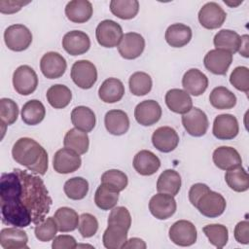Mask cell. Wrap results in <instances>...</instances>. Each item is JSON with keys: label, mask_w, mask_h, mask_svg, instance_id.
<instances>
[{"label": "cell", "mask_w": 249, "mask_h": 249, "mask_svg": "<svg viewBox=\"0 0 249 249\" xmlns=\"http://www.w3.org/2000/svg\"><path fill=\"white\" fill-rule=\"evenodd\" d=\"M52 197L36 175L18 168L2 173L0 178V205L2 223L17 228L42 223L50 212Z\"/></svg>", "instance_id": "1"}, {"label": "cell", "mask_w": 249, "mask_h": 249, "mask_svg": "<svg viewBox=\"0 0 249 249\" xmlns=\"http://www.w3.org/2000/svg\"><path fill=\"white\" fill-rule=\"evenodd\" d=\"M12 156L16 162L33 173L45 175L48 170V153L32 138L21 137L17 140L12 149Z\"/></svg>", "instance_id": "2"}, {"label": "cell", "mask_w": 249, "mask_h": 249, "mask_svg": "<svg viewBox=\"0 0 249 249\" xmlns=\"http://www.w3.org/2000/svg\"><path fill=\"white\" fill-rule=\"evenodd\" d=\"M226 206L227 203L224 196L210 189L201 195L195 205L203 216L208 218L221 216L226 210Z\"/></svg>", "instance_id": "3"}, {"label": "cell", "mask_w": 249, "mask_h": 249, "mask_svg": "<svg viewBox=\"0 0 249 249\" xmlns=\"http://www.w3.org/2000/svg\"><path fill=\"white\" fill-rule=\"evenodd\" d=\"M70 76L76 86L83 89H89L97 80V70L92 62L82 59L74 62Z\"/></svg>", "instance_id": "4"}, {"label": "cell", "mask_w": 249, "mask_h": 249, "mask_svg": "<svg viewBox=\"0 0 249 249\" xmlns=\"http://www.w3.org/2000/svg\"><path fill=\"white\" fill-rule=\"evenodd\" d=\"M4 41L8 49L14 52L26 50L32 42L31 31L23 24H13L6 28Z\"/></svg>", "instance_id": "5"}, {"label": "cell", "mask_w": 249, "mask_h": 249, "mask_svg": "<svg viewBox=\"0 0 249 249\" xmlns=\"http://www.w3.org/2000/svg\"><path fill=\"white\" fill-rule=\"evenodd\" d=\"M95 36L101 47L114 48L119 46L124 33L118 22L112 19H104L98 23L95 30Z\"/></svg>", "instance_id": "6"}, {"label": "cell", "mask_w": 249, "mask_h": 249, "mask_svg": "<svg viewBox=\"0 0 249 249\" xmlns=\"http://www.w3.org/2000/svg\"><path fill=\"white\" fill-rule=\"evenodd\" d=\"M13 86L15 90L21 95H29L38 86L36 72L28 65L18 66L13 74Z\"/></svg>", "instance_id": "7"}, {"label": "cell", "mask_w": 249, "mask_h": 249, "mask_svg": "<svg viewBox=\"0 0 249 249\" xmlns=\"http://www.w3.org/2000/svg\"><path fill=\"white\" fill-rule=\"evenodd\" d=\"M170 240L179 246H191L196 241L197 232L195 225L187 220L175 222L168 231Z\"/></svg>", "instance_id": "8"}, {"label": "cell", "mask_w": 249, "mask_h": 249, "mask_svg": "<svg viewBox=\"0 0 249 249\" xmlns=\"http://www.w3.org/2000/svg\"><path fill=\"white\" fill-rule=\"evenodd\" d=\"M182 124L190 135L200 137L206 133L209 123L206 114L202 110L193 107L189 112L183 114Z\"/></svg>", "instance_id": "9"}, {"label": "cell", "mask_w": 249, "mask_h": 249, "mask_svg": "<svg viewBox=\"0 0 249 249\" xmlns=\"http://www.w3.org/2000/svg\"><path fill=\"white\" fill-rule=\"evenodd\" d=\"M82 160L80 155L75 151L65 147L56 151L53 156V169L60 174L75 172L80 168Z\"/></svg>", "instance_id": "10"}, {"label": "cell", "mask_w": 249, "mask_h": 249, "mask_svg": "<svg viewBox=\"0 0 249 249\" xmlns=\"http://www.w3.org/2000/svg\"><path fill=\"white\" fill-rule=\"evenodd\" d=\"M226 18V12L215 2L204 4L198 12L199 23L206 29H217L221 27L225 22Z\"/></svg>", "instance_id": "11"}, {"label": "cell", "mask_w": 249, "mask_h": 249, "mask_svg": "<svg viewBox=\"0 0 249 249\" xmlns=\"http://www.w3.org/2000/svg\"><path fill=\"white\" fill-rule=\"evenodd\" d=\"M232 62V54L227 51L210 50L203 58L205 68L215 75H226Z\"/></svg>", "instance_id": "12"}, {"label": "cell", "mask_w": 249, "mask_h": 249, "mask_svg": "<svg viewBox=\"0 0 249 249\" xmlns=\"http://www.w3.org/2000/svg\"><path fill=\"white\" fill-rule=\"evenodd\" d=\"M177 205L174 196L159 193L153 196L149 201V210L151 214L159 220L170 218L176 211Z\"/></svg>", "instance_id": "13"}, {"label": "cell", "mask_w": 249, "mask_h": 249, "mask_svg": "<svg viewBox=\"0 0 249 249\" xmlns=\"http://www.w3.org/2000/svg\"><path fill=\"white\" fill-rule=\"evenodd\" d=\"M67 63L65 58L56 52L45 53L40 60V69L48 79L60 78L66 71Z\"/></svg>", "instance_id": "14"}, {"label": "cell", "mask_w": 249, "mask_h": 249, "mask_svg": "<svg viewBox=\"0 0 249 249\" xmlns=\"http://www.w3.org/2000/svg\"><path fill=\"white\" fill-rule=\"evenodd\" d=\"M239 125L236 118L231 114L218 115L213 123L212 132L220 140H230L237 136Z\"/></svg>", "instance_id": "15"}, {"label": "cell", "mask_w": 249, "mask_h": 249, "mask_svg": "<svg viewBox=\"0 0 249 249\" xmlns=\"http://www.w3.org/2000/svg\"><path fill=\"white\" fill-rule=\"evenodd\" d=\"M145 48V40L139 33L128 32L124 34L118 51L124 59H135L139 57Z\"/></svg>", "instance_id": "16"}, {"label": "cell", "mask_w": 249, "mask_h": 249, "mask_svg": "<svg viewBox=\"0 0 249 249\" xmlns=\"http://www.w3.org/2000/svg\"><path fill=\"white\" fill-rule=\"evenodd\" d=\"M134 117L136 122L141 125H153L158 123L161 117V107L156 100H144L136 105Z\"/></svg>", "instance_id": "17"}, {"label": "cell", "mask_w": 249, "mask_h": 249, "mask_svg": "<svg viewBox=\"0 0 249 249\" xmlns=\"http://www.w3.org/2000/svg\"><path fill=\"white\" fill-rule=\"evenodd\" d=\"M62 47L70 55H80L89 50L90 40L87 33L80 30H72L63 36Z\"/></svg>", "instance_id": "18"}, {"label": "cell", "mask_w": 249, "mask_h": 249, "mask_svg": "<svg viewBox=\"0 0 249 249\" xmlns=\"http://www.w3.org/2000/svg\"><path fill=\"white\" fill-rule=\"evenodd\" d=\"M152 143L157 150L162 153H169L178 146L179 136L174 128L170 126H160L154 131Z\"/></svg>", "instance_id": "19"}, {"label": "cell", "mask_w": 249, "mask_h": 249, "mask_svg": "<svg viewBox=\"0 0 249 249\" xmlns=\"http://www.w3.org/2000/svg\"><path fill=\"white\" fill-rule=\"evenodd\" d=\"M182 86L189 94L194 96L201 95L208 87V78L196 68L188 70L182 78Z\"/></svg>", "instance_id": "20"}, {"label": "cell", "mask_w": 249, "mask_h": 249, "mask_svg": "<svg viewBox=\"0 0 249 249\" xmlns=\"http://www.w3.org/2000/svg\"><path fill=\"white\" fill-rule=\"evenodd\" d=\"M132 164L137 173L143 176H150L159 170L160 160L153 152L141 150L134 156Z\"/></svg>", "instance_id": "21"}, {"label": "cell", "mask_w": 249, "mask_h": 249, "mask_svg": "<svg viewBox=\"0 0 249 249\" xmlns=\"http://www.w3.org/2000/svg\"><path fill=\"white\" fill-rule=\"evenodd\" d=\"M213 162L222 170H229L231 168L242 165V160L239 153L232 147L221 146L213 152Z\"/></svg>", "instance_id": "22"}, {"label": "cell", "mask_w": 249, "mask_h": 249, "mask_svg": "<svg viewBox=\"0 0 249 249\" xmlns=\"http://www.w3.org/2000/svg\"><path fill=\"white\" fill-rule=\"evenodd\" d=\"M165 104L172 112L182 115L193 108V100L190 94L180 89H171L166 92Z\"/></svg>", "instance_id": "23"}, {"label": "cell", "mask_w": 249, "mask_h": 249, "mask_svg": "<svg viewBox=\"0 0 249 249\" xmlns=\"http://www.w3.org/2000/svg\"><path fill=\"white\" fill-rule=\"evenodd\" d=\"M26 232L17 227L5 228L0 231V244L4 249H28Z\"/></svg>", "instance_id": "24"}, {"label": "cell", "mask_w": 249, "mask_h": 249, "mask_svg": "<svg viewBox=\"0 0 249 249\" xmlns=\"http://www.w3.org/2000/svg\"><path fill=\"white\" fill-rule=\"evenodd\" d=\"M104 124L109 133L120 136L127 132L129 119L124 111L110 110L104 117Z\"/></svg>", "instance_id": "25"}, {"label": "cell", "mask_w": 249, "mask_h": 249, "mask_svg": "<svg viewBox=\"0 0 249 249\" xmlns=\"http://www.w3.org/2000/svg\"><path fill=\"white\" fill-rule=\"evenodd\" d=\"M67 18L75 23H84L92 16V5L88 0H72L65 7Z\"/></svg>", "instance_id": "26"}, {"label": "cell", "mask_w": 249, "mask_h": 249, "mask_svg": "<svg viewBox=\"0 0 249 249\" xmlns=\"http://www.w3.org/2000/svg\"><path fill=\"white\" fill-rule=\"evenodd\" d=\"M124 94V86L117 78L106 79L98 89V96L105 103L120 101Z\"/></svg>", "instance_id": "27"}, {"label": "cell", "mask_w": 249, "mask_h": 249, "mask_svg": "<svg viewBox=\"0 0 249 249\" xmlns=\"http://www.w3.org/2000/svg\"><path fill=\"white\" fill-rule=\"evenodd\" d=\"M192 29L183 23H174L165 31V41L173 48H182L192 39Z\"/></svg>", "instance_id": "28"}, {"label": "cell", "mask_w": 249, "mask_h": 249, "mask_svg": "<svg viewBox=\"0 0 249 249\" xmlns=\"http://www.w3.org/2000/svg\"><path fill=\"white\" fill-rule=\"evenodd\" d=\"M72 124L85 132H89L95 126V115L93 111L86 106H77L71 112Z\"/></svg>", "instance_id": "29"}, {"label": "cell", "mask_w": 249, "mask_h": 249, "mask_svg": "<svg viewBox=\"0 0 249 249\" xmlns=\"http://www.w3.org/2000/svg\"><path fill=\"white\" fill-rule=\"evenodd\" d=\"M181 188V176L173 169L164 170L158 178L157 191L175 196Z\"/></svg>", "instance_id": "30"}, {"label": "cell", "mask_w": 249, "mask_h": 249, "mask_svg": "<svg viewBox=\"0 0 249 249\" xmlns=\"http://www.w3.org/2000/svg\"><path fill=\"white\" fill-rule=\"evenodd\" d=\"M125 228L119 225H108L102 237L103 245L107 249H122L127 240Z\"/></svg>", "instance_id": "31"}, {"label": "cell", "mask_w": 249, "mask_h": 249, "mask_svg": "<svg viewBox=\"0 0 249 249\" xmlns=\"http://www.w3.org/2000/svg\"><path fill=\"white\" fill-rule=\"evenodd\" d=\"M213 43L216 49L224 50L233 54L238 52L241 38L238 33L233 30L223 29L216 33L213 39Z\"/></svg>", "instance_id": "32"}, {"label": "cell", "mask_w": 249, "mask_h": 249, "mask_svg": "<svg viewBox=\"0 0 249 249\" xmlns=\"http://www.w3.org/2000/svg\"><path fill=\"white\" fill-rule=\"evenodd\" d=\"M119 194L120 192L113 187L105 183H101L95 191L94 202L101 210H110L117 205Z\"/></svg>", "instance_id": "33"}, {"label": "cell", "mask_w": 249, "mask_h": 249, "mask_svg": "<svg viewBox=\"0 0 249 249\" xmlns=\"http://www.w3.org/2000/svg\"><path fill=\"white\" fill-rule=\"evenodd\" d=\"M63 145L65 148L71 149L79 155L86 154L89 146V139L88 133L76 127L71 128L66 132L64 136Z\"/></svg>", "instance_id": "34"}, {"label": "cell", "mask_w": 249, "mask_h": 249, "mask_svg": "<svg viewBox=\"0 0 249 249\" xmlns=\"http://www.w3.org/2000/svg\"><path fill=\"white\" fill-rule=\"evenodd\" d=\"M57 229L60 232L73 231L78 228L79 218L77 212L70 207H60L58 208L53 216Z\"/></svg>", "instance_id": "35"}, {"label": "cell", "mask_w": 249, "mask_h": 249, "mask_svg": "<svg viewBox=\"0 0 249 249\" xmlns=\"http://www.w3.org/2000/svg\"><path fill=\"white\" fill-rule=\"evenodd\" d=\"M46 109L37 99L27 101L21 108V120L28 125L39 124L45 118Z\"/></svg>", "instance_id": "36"}, {"label": "cell", "mask_w": 249, "mask_h": 249, "mask_svg": "<svg viewBox=\"0 0 249 249\" xmlns=\"http://www.w3.org/2000/svg\"><path fill=\"white\" fill-rule=\"evenodd\" d=\"M46 97L49 104L54 109H63L70 103L72 92L66 86L56 84L47 90Z\"/></svg>", "instance_id": "37"}, {"label": "cell", "mask_w": 249, "mask_h": 249, "mask_svg": "<svg viewBox=\"0 0 249 249\" xmlns=\"http://www.w3.org/2000/svg\"><path fill=\"white\" fill-rule=\"evenodd\" d=\"M210 104L219 110L231 109L236 104V96L225 87H217L212 89L209 95Z\"/></svg>", "instance_id": "38"}, {"label": "cell", "mask_w": 249, "mask_h": 249, "mask_svg": "<svg viewBox=\"0 0 249 249\" xmlns=\"http://www.w3.org/2000/svg\"><path fill=\"white\" fill-rule=\"evenodd\" d=\"M225 180L228 186L234 192L242 193L249 189V175L242 165L227 170Z\"/></svg>", "instance_id": "39"}, {"label": "cell", "mask_w": 249, "mask_h": 249, "mask_svg": "<svg viewBox=\"0 0 249 249\" xmlns=\"http://www.w3.org/2000/svg\"><path fill=\"white\" fill-rule=\"evenodd\" d=\"M110 11L119 18L131 19L138 14L139 2L137 0H112Z\"/></svg>", "instance_id": "40"}, {"label": "cell", "mask_w": 249, "mask_h": 249, "mask_svg": "<svg viewBox=\"0 0 249 249\" xmlns=\"http://www.w3.org/2000/svg\"><path fill=\"white\" fill-rule=\"evenodd\" d=\"M129 90L133 95L136 96H143L148 94L153 86L152 78L149 74L145 72H135L133 73L128 81Z\"/></svg>", "instance_id": "41"}, {"label": "cell", "mask_w": 249, "mask_h": 249, "mask_svg": "<svg viewBox=\"0 0 249 249\" xmlns=\"http://www.w3.org/2000/svg\"><path fill=\"white\" fill-rule=\"evenodd\" d=\"M64 193L70 199H83L89 192V182L83 177H73L68 179L63 187Z\"/></svg>", "instance_id": "42"}, {"label": "cell", "mask_w": 249, "mask_h": 249, "mask_svg": "<svg viewBox=\"0 0 249 249\" xmlns=\"http://www.w3.org/2000/svg\"><path fill=\"white\" fill-rule=\"evenodd\" d=\"M209 242L217 248L224 247L229 239V232L226 226L221 224H210L202 228Z\"/></svg>", "instance_id": "43"}, {"label": "cell", "mask_w": 249, "mask_h": 249, "mask_svg": "<svg viewBox=\"0 0 249 249\" xmlns=\"http://www.w3.org/2000/svg\"><path fill=\"white\" fill-rule=\"evenodd\" d=\"M18 104L10 98L0 99V119L1 124L11 125L18 120Z\"/></svg>", "instance_id": "44"}, {"label": "cell", "mask_w": 249, "mask_h": 249, "mask_svg": "<svg viewBox=\"0 0 249 249\" xmlns=\"http://www.w3.org/2000/svg\"><path fill=\"white\" fill-rule=\"evenodd\" d=\"M57 231L58 229L54 218L48 217L42 223L36 225L34 229V233L39 241L48 242L55 237Z\"/></svg>", "instance_id": "45"}, {"label": "cell", "mask_w": 249, "mask_h": 249, "mask_svg": "<svg viewBox=\"0 0 249 249\" xmlns=\"http://www.w3.org/2000/svg\"><path fill=\"white\" fill-rule=\"evenodd\" d=\"M101 183H105L116 189L118 192H122L126 188L128 180L127 176L123 171L110 169L101 175Z\"/></svg>", "instance_id": "46"}, {"label": "cell", "mask_w": 249, "mask_h": 249, "mask_svg": "<svg viewBox=\"0 0 249 249\" xmlns=\"http://www.w3.org/2000/svg\"><path fill=\"white\" fill-rule=\"evenodd\" d=\"M230 83L238 90L248 93L249 91V69L245 66L235 67L231 76Z\"/></svg>", "instance_id": "47"}, {"label": "cell", "mask_w": 249, "mask_h": 249, "mask_svg": "<svg viewBox=\"0 0 249 249\" xmlns=\"http://www.w3.org/2000/svg\"><path fill=\"white\" fill-rule=\"evenodd\" d=\"M78 230L85 238L93 236L98 230L97 219L89 213H83L79 218Z\"/></svg>", "instance_id": "48"}, {"label": "cell", "mask_w": 249, "mask_h": 249, "mask_svg": "<svg viewBox=\"0 0 249 249\" xmlns=\"http://www.w3.org/2000/svg\"><path fill=\"white\" fill-rule=\"evenodd\" d=\"M108 225H119L129 230L131 226V216L129 211L124 206L112 208L108 217Z\"/></svg>", "instance_id": "49"}, {"label": "cell", "mask_w": 249, "mask_h": 249, "mask_svg": "<svg viewBox=\"0 0 249 249\" xmlns=\"http://www.w3.org/2000/svg\"><path fill=\"white\" fill-rule=\"evenodd\" d=\"M78 246L76 239L72 235L60 234L53 238L52 243L53 249H74Z\"/></svg>", "instance_id": "50"}, {"label": "cell", "mask_w": 249, "mask_h": 249, "mask_svg": "<svg viewBox=\"0 0 249 249\" xmlns=\"http://www.w3.org/2000/svg\"><path fill=\"white\" fill-rule=\"evenodd\" d=\"M234 238L238 243L248 244L249 243V223L247 220L241 221L236 224L234 228Z\"/></svg>", "instance_id": "51"}, {"label": "cell", "mask_w": 249, "mask_h": 249, "mask_svg": "<svg viewBox=\"0 0 249 249\" xmlns=\"http://www.w3.org/2000/svg\"><path fill=\"white\" fill-rule=\"evenodd\" d=\"M29 2L22 1H10V0H1L0 1V12L2 14H14L18 12L22 6L27 5Z\"/></svg>", "instance_id": "52"}, {"label": "cell", "mask_w": 249, "mask_h": 249, "mask_svg": "<svg viewBox=\"0 0 249 249\" xmlns=\"http://www.w3.org/2000/svg\"><path fill=\"white\" fill-rule=\"evenodd\" d=\"M210 188L203 184V183H196V184H194L190 191H189V199H190V202L195 206L196 205V202L197 201V199L201 196L202 194H204L206 191H208Z\"/></svg>", "instance_id": "53"}, {"label": "cell", "mask_w": 249, "mask_h": 249, "mask_svg": "<svg viewBox=\"0 0 249 249\" xmlns=\"http://www.w3.org/2000/svg\"><path fill=\"white\" fill-rule=\"evenodd\" d=\"M124 248L125 249H133V248H136V249H145L146 248V243L141 239V238H138V237H131L130 239L126 240Z\"/></svg>", "instance_id": "54"}, {"label": "cell", "mask_w": 249, "mask_h": 249, "mask_svg": "<svg viewBox=\"0 0 249 249\" xmlns=\"http://www.w3.org/2000/svg\"><path fill=\"white\" fill-rule=\"evenodd\" d=\"M241 43L238 49V53L244 56V57H248L249 56V51H248V46H249V36L247 34L242 35L241 37Z\"/></svg>", "instance_id": "55"}]
</instances>
